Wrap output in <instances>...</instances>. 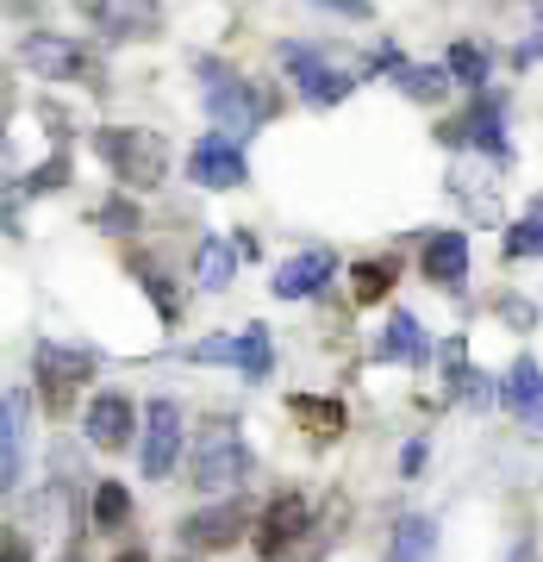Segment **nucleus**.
Instances as JSON below:
<instances>
[{
  "instance_id": "9d476101",
  "label": "nucleus",
  "mask_w": 543,
  "mask_h": 562,
  "mask_svg": "<svg viewBox=\"0 0 543 562\" xmlns=\"http://www.w3.org/2000/svg\"><path fill=\"white\" fill-rule=\"evenodd\" d=\"M438 138L443 144H463V150L475 144V150H487L494 162H512V138H506V94H500V88H482L463 120L438 125Z\"/></svg>"
},
{
  "instance_id": "20e7f679",
  "label": "nucleus",
  "mask_w": 543,
  "mask_h": 562,
  "mask_svg": "<svg viewBox=\"0 0 543 562\" xmlns=\"http://www.w3.org/2000/svg\"><path fill=\"white\" fill-rule=\"evenodd\" d=\"M275 57H282L287 81L301 88V101H313V106L350 101V88L369 76V69H357V63H343L331 44H301V38H287V44H275Z\"/></svg>"
},
{
  "instance_id": "412c9836",
  "label": "nucleus",
  "mask_w": 543,
  "mask_h": 562,
  "mask_svg": "<svg viewBox=\"0 0 543 562\" xmlns=\"http://www.w3.org/2000/svg\"><path fill=\"white\" fill-rule=\"evenodd\" d=\"M238 238H201L194 244V288H206V294H219V288H231V276H238Z\"/></svg>"
},
{
  "instance_id": "4c0bfd02",
  "label": "nucleus",
  "mask_w": 543,
  "mask_h": 562,
  "mask_svg": "<svg viewBox=\"0 0 543 562\" xmlns=\"http://www.w3.org/2000/svg\"><path fill=\"white\" fill-rule=\"evenodd\" d=\"M113 562H150V550H120Z\"/></svg>"
},
{
  "instance_id": "2f4dec72",
  "label": "nucleus",
  "mask_w": 543,
  "mask_h": 562,
  "mask_svg": "<svg viewBox=\"0 0 543 562\" xmlns=\"http://www.w3.org/2000/svg\"><path fill=\"white\" fill-rule=\"evenodd\" d=\"M500 319L519 325V331H531V325H538V306L524 301V294H506V301H500Z\"/></svg>"
},
{
  "instance_id": "c756f323",
  "label": "nucleus",
  "mask_w": 543,
  "mask_h": 562,
  "mask_svg": "<svg viewBox=\"0 0 543 562\" xmlns=\"http://www.w3.org/2000/svg\"><path fill=\"white\" fill-rule=\"evenodd\" d=\"M94 220H101L113 238H138V225H144L138 206H132V188H125V194H106V206L94 213Z\"/></svg>"
},
{
  "instance_id": "ddd939ff",
  "label": "nucleus",
  "mask_w": 543,
  "mask_h": 562,
  "mask_svg": "<svg viewBox=\"0 0 543 562\" xmlns=\"http://www.w3.org/2000/svg\"><path fill=\"white\" fill-rule=\"evenodd\" d=\"M81 438H88V450H132V438H138V406H132V394H120V387L94 394L88 413H81Z\"/></svg>"
},
{
  "instance_id": "7ed1b4c3",
  "label": "nucleus",
  "mask_w": 543,
  "mask_h": 562,
  "mask_svg": "<svg viewBox=\"0 0 543 562\" xmlns=\"http://www.w3.org/2000/svg\"><path fill=\"white\" fill-rule=\"evenodd\" d=\"M194 76H201V101H206V113H213V125H219V132H231V138H250V132L269 120L262 88H257L250 76H238L231 63L201 57V63H194Z\"/></svg>"
},
{
  "instance_id": "473e14b6",
  "label": "nucleus",
  "mask_w": 543,
  "mask_h": 562,
  "mask_svg": "<svg viewBox=\"0 0 543 562\" xmlns=\"http://www.w3.org/2000/svg\"><path fill=\"white\" fill-rule=\"evenodd\" d=\"M0 562H32V538L7 525V543H0Z\"/></svg>"
},
{
  "instance_id": "f3484780",
  "label": "nucleus",
  "mask_w": 543,
  "mask_h": 562,
  "mask_svg": "<svg viewBox=\"0 0 543 562\" xmlns=\"http://www.w3.org/2000/svg\"><path fill=\"white\" fill-rule=\"evenodd\" d=\"M500 406L531 431V438H543V369H538V357H519L500 375Z\"/></svg>"
},
{
  "instance_id": "393cba45",
  "label": "nucleus",
  "mask_w": 543,
  "mask_h": 562,
  "mask_svg": "<svg viewBox=\"0 0 543 562\" xmlns=\"http://www.w3.org/2000/svg\"><path fill=\"white\" fill-rule=\"evenodd\" d=\"M394 281H400V257H369L350 269V294H357V306H375L394 294Z\"/></svg>"
},
{
  "instance_id": "6ab92c4d",
  "label": "nucleus",
  "mask_w": 543,
  "mask_h": 562,
  "mask_svg": "<svg viewBox=\"0 0 543 562\" xmlns=\"http://www.w3.org/2000/svg\"><path fill=\"white\" fill-rule=\"evenodd\" d=\"M419 276L431 281V288H463L468 276V232H431V238L419 244Z\"/></svg>"
},
{
  "instance_id": "58836bf2",
  "label": "nucleus",
  "mask_w": 543,
  "mask_h": 562,
  "mask_svg": "<svg viewBox=\"0 0 543 562\" xmlns=\"http://www.w3.org/2000/svg\"><path fill=\"white\" fill-rule=\"evenodd\" d=\"M531 213H543V194H538V201H531Z\"/></svg>"
},
{
  "instance_id": "a878e982",
  "label": "nucleus",
  "mask_w": 543,
  "mask_h": 562,
  "mask_svg": "<svg viewBox=\"0 0 543 562\" xmlns=\"http://www.w3.org/2000/svg\"><path fill=\"white\" fill-rule=\"evenodd\" d=\"M132 276H138V288L150 294V306L176 325L181 319V288L169 281V269H162V262H150V257H132Z\"/></svg>"
},
{
  "instance_id": "b1692460",
  "label": "nucleus",
  "mask_w": 543,
  "mask_h": 562,
  "mask_svg": "<svg viewBox=\"0 0 543 562\" xmlns=\"http://www.w3.org/2000/svg\"><path fill=\"white\" fill-rule=\"evenodd\" d=\"M287 413H294V419H301L319 443L343 438V425H350V419H343V406H338V401H325V394H294V401H287Z\"/></svg>"
},
{
  "instance_id": "f704fd0d",
  "label": "nucleus",
  "mask_w": 543,
  "mask_h": 562,
  "mask_svg": "<svg viewBox=\"0 0 543 562\" xmlns=\"http://www.w3.org/2000/svg\"><path fill=\"white\" fill-rule=\"evenodd\" d=\"M319 7H331V13H350V20H369V0H319Z\"/></svg>"
},
{
  "instance_id": "f257e3e1",
  "label": "nucleus",
  "mask_w": 543,
  "mask_h": 562,
  "mask_svg": "<svg viewBox=\"0 0 543 562\" xmlns=\"http://www.w3.org/2000/svg\"><path fill=\"white\" fill-rule=\"evenodd\" d=\"M88 144H94V157L113 169V181L132 188V194H150V188H162V176H169V138H162V132H144V125H101Z\"/></svg>"
},
{
  "instance_id": "0eeeda50",
  "label": "nucleus",
  "mask_w": 543,
  "mask_h": 562,
  "mask_svg": "<svg viewBox=\"0 0 543 562\" xmlns=\"http://www.w3.org/2000/svg\"><path fill=\"white\" fill-rule=\"evenodd\" d=\"M94 369H101V350H88V344H38L32 350V382H38V401L50 413H69L81 394V382H94Z\"/></svg>"
},
{
  "instance_id": "2eb2a0df",
  "label": "nucleus",
  "mask_w": 543,
  "mask_h": 562,
  "mask_svg": "<svg viewBox=\"0 0 543 562\" xmlns=\"http://www.w3.org/2000/svg\"><path fill=\"white\" fill-rule=\"evenodd\" d=\"M25 443H32V394L7 387L0 394V487L13 494L25 475Z\"/></svg>"
},
{
  "instance_id": "a211bd4d",
  "label": "nucleus",
  "mask_w": 543,
  "mask_h": 562,
  "mask_svg": "<svg viewBox=\"0 0 543 562\" xmlns=\"http://www.w3.org/2000/svg\"><path fill=\"white\" fill-rule=\"evenodd\" d=\"M443 369H450V375H443V394H450V406H468V413H487V406L500 401V382H487V369H475V362H468V350H463V338H450L443 344Z\"/></svg>"
},
{
  "instance_id": "4468645a",
  "label": "nucleus",
  "mask_w": 543,
  "mask_h": 562,
  "mask_svg": "<svg viewBox=\"0 0 543 562\" xmlns=\"http://www.w3.org/2000/svg\"><path fill=\"white\" fill-rule=\"evenodd\" d=\"M81 13H88V20H94V32H106L113 44L157 38V25H162L157 0H81Z\"/></svg>"
},
{
  "instance_id": "7c9ffc66",
  "label": "nucleus",
  "mask_w": 543,
  "mask_h": 562,
  "mask_svg": "<svg viewBox=\"0 0 543 562\" xmlns=\"http://www.w3.org/2000/svg\"><path fill=\"white\" fill-rule=\"evenodd\" d=\"M63 181H69V150H57L50 162H38V169L20 181V194H50V188H63Z\"/></svg>"
},
{
  "instance_id": "423d86ee",
  "label": "nucleus",
  "mask_w": 543,
  "mask_h": 562,
  "mask_svg": "<svg viewBox=\"0 0 543 562\" xmlns=\"http://www.w3.org/2000/svg\"><path fill=\"white\" fill-rule=\"evenodd\" d=\"M20 63L32 69V76H44V81H76V88H88V94H101V88H106L101 50H88V44L63 38V32H32V38L20 44Z\"/></svg>"
},
{
  "instance_id": "f03ea898",
  "label": "nucleus",
  "mask_w": 543,
  "mask_h": 562,
  "mask_svg": "<svg viewBox=\"0 0 543 562\" xmlns=\"http://www.w3.org/2000/svg\"><path fill=\"white\" fill-rule=\"evenodd\" d=\"M250 475H257V450L244 443V431L231 419L206 425L188 450V487H201V494H238Z\"/></svg>"
},
{
  "instance_id": "dca6fc26",
  "label": "nucleus",
  "mask_w": 543,
  "mask_h": 562,
  "mask_svg": "<svg viewBox=\"0 0 543 562\" xmlns=\"http://www.w3.org/2000/svg\"><path fill=\"white\" fill-rule=\"evenodd\" d=\"M338 276V257L325 250V244H306V250H294V257L275 269V301H306V294H325V281Z\"/></svg>"
},
{
  "instance_id": "cd10ccee",
  "label": "nucleus",
  "mask_w": 543,
  "mask_h": 562,
  "mask_svg": "<svg viewBox=\"0 0 543 562\" xmlns=\"http://www.w3.org/2000/svg\"><path fill=\"white\" fill-rule=\"evenodd\" d=\"M443 63H450V76L463 81L468 94H482V88H487V50H482V44H463V38H456Z\"/></svg>"
},
{
  "instance_id": "aec40b11",
  "label": "nucleus",
  "mask_w": 543,
  "mask_h": 562,
  "mask_svg": "<svg viewBox=\"0 0 543 562\" xmlns=\"http://www.w3.org/2000/svg\"><path fill=\"white\" fill-rule=\"evenodd\" d=\"M375 362H394V369H425L431 362V331H425L419 313H394L382 331V344H375Z\"/></svg>"
},
{
  "instance_id": "c85d7f7f",
  "label": "nucleus",
  "mask_w": 543,
  "mask_h": 562,
  "mask_svg": "<svg viewBox=\"0 0 543 562\" xmlns=\"http://www.w3.org/2000/svg\"><path fill=\"white\" fill-rule=\"evenodd\" d=\"M500 250L506 257H543V213H524L519 225H506Z\"/></svg>"
},
{
  "instance_id": "1a4fd4ad",
  "label": "nucleus",
  "mask_w": 543,
  "mask_h": 562,
  "mask_svg": "<svg viewBox=\"0 0 543 562\" xmlns=\"http://www.w3.org/2000/svg\"><path fill=\"white\" fill-rule=\"evenodd\" d=\"M188 362H213V369H238L250 382H269L275 375V344H269V325H244V331H219V338H201L181 350Z\"/></svg>"
},
{
  "instance_id": "c9c22d12",
  "label": "nucleus",
  "mask_w": 543,
  "mask_h": 562,
  "mask_svg": "<svg viewBox=\"0 0 543 562\" xmlns=\"http://www.w3.org/2000/svg\"><path fill=\"white\" fill-rule=\"evenodd\" d=\"M506 562H538V538H519V543H512V557H506Z\"/></svg>"
},
{
  "instance_id": "72a5a7b5",
  "label": "nucleus",
  "mask_w": 543,
  "mask_h": 562,
  "mask_svg": "<svg viewBox=\"0 0 543 562\" xmlns=\"http://www.w3.org/2000/svg\"><path fill=\"white\" fill-rule=\"evenodd\" d=\"M419 469H425V438H412V443H406V450H400V475H406V482H412Z\"/></svg>"
},
{
  "instance_id": "5701e85b",
  "label": "nucleus",
  "mask_w": 543,
  "mask_h": 562,
  "mask_svg": "<svg viewBox=\"0 0 543 562\" xmlns=\"http://www.w3.org/2000/svg\"><path fill=\"white\" fill-rule=\"evenodd\" d=\"M382 562H438V525L425 519V513H406L394 525V543H387Z\"/></svg>"
},
{
  "instance_id": "39448f33",
  "label": "nucleus",
  "mask_w": 543,
  "mask_h": 562,
  "mask_svg": "<svg viewBox=\"0 0 543 562\" xmlns=\"http://www.w3.org/2000/svg\"><path fill=\"white\" fill-rule=\"evenodd\" d=\"M319 531V519H313V501L306 494H275V501L262 506V519H257V550L262 562H319L325 557V543L313 538Z\"/></svg>"
},
{
  "instance_id": "e433bc0d",
  "label": "nucleus",
  "mask_w": 543,
  "mask_h": 562,
  "mask_svg": "<svg viewBox=\"0 0 543 562\" xmlns=\"http://www.w3.org/2000/svg\"><path fill=\"white\" fill-rule=\"evenodd\" d=\"M238 257L250 262V257H262V244H257V232H238Z\"/></svg>"
},
{
  "instance_id": "4be33fe9",
  "label": "nucleus",
  "mask_w": 543,
  "mask_h": 562,
  "mask_svg": "<svg viewBox=\"0 0 543 562\" xmlns=\"http://www.w3.org/2000/svg\"><path fill=\"white\" fill-rule=\"evenodd\" d=\"M394 88L419 106H443L450 88H456V76H450V63H400V69H394Z\"/></svg>"
},
{
  "instance_id": "6e6552de",
  "label": "nucleus",
  "mask_w": 543,
  "mask_h": 562,
  "mask_svg": "<svg viewBox=\"0 0 543 562\" xmlns=\"http://www.w3.org/2000/svg\"><path fill=\"white\" fill-rule=\"evenodd\" d=\"M250 525H257V501H250V494H225V501L188 513V519L176 525V538H181L188 557H206V550H231V543H244Z\"/></svg>"
},
{
  "instance_id": "f8f14e48",
  "label": "nucleus",
  "mask_w": 543,
  "mask_h": 562,
  "mask_svg": "<svg viewBox=\"0 0 543 562\" xmlns=\"http://www.w3.org/2000/svg\"><path fill=\"white\" fill-rule=\"evenodd\" d=\"M181 462V406L176 401H150L144 406V443H138V469L144 482H169Z\"/></svg>"
},
{
  "instance_id": "bb28decb",
  "label": "nucleus",
  "mask_w": 543,
  "mask_h": 562,
  "mask_svg": "<svg viewBox=\"0 0 543 562\" xmlns=\"http://www.w3.org/2000/svg\"><path fill=\"white\" fill-rule=\"evenodd\" d=\"M125 519H132L125 482H94V494H88V525H94V531H120Z\"/></svg>"
},
{
  "instance_id": "9b49d317",
  "label": "nucleus",
  "mask_w": 543,
  "mask_h": 562,
  "mask_svg": "<svg viewBox=\"0 0 543 562\" xmlns=\"http://www.w3.org/2000/svg\"><path fill=\"white\" fill-rule=\"evenodd\" d=\"M188 181L206 188V194H231L250 181V162H244V138L231 132H206L194 150H188Z\"/></svg>"
}]
</instances>
